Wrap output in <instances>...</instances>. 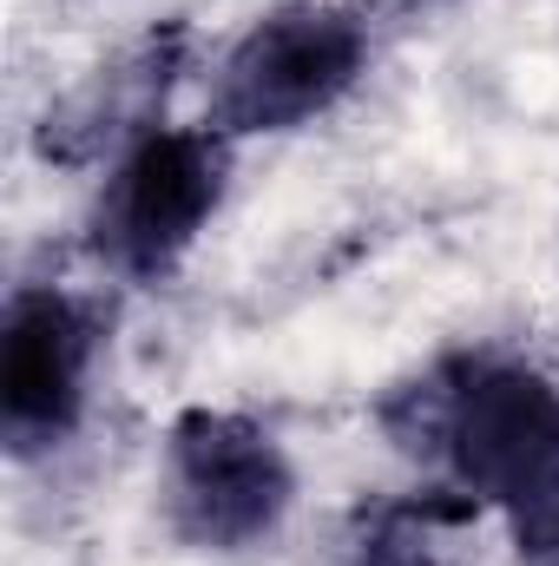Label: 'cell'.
<instances>
[{"mask_svg":"<svg viewBox=\"0 0 559 566\" xmlns=\"http://www.w3.org/2000/svg\"><path fill=\"white\" fill-rule=\"evenodd\" d=\"M402 454H428L507 521L559 494V382L514 356H441L382 402Z\"/></svg>","mask_w":559,"mask_h":566,"instance_id":"cell-1","label":"cell"},{"mask_svg":"<svg viewBox=\"0 0 559 566\" xmlns=\"http://www.w3.org/2000/svg\"><path fill=\"white\" fill-rule=\"evenodd\" d=\"M369 66V20L336 0H289L251 20L211 73V133H296Z\"/></svg>","mask_w":559,"mask_h":566,"instance_id":"cell-2","label":"cell"},{"mask_svg":"<svg viewBox=\"0 0 559 566\" xmlns=\"http://www.w3.org/2000/svg\"><path fill=\"white\" fill-rule=\"evenodd\" d=\"M296 474L264 422L231 409H184L165 434V521L184 547L238 554L277 534Z\"/></svg>","mask_w":559,"mask_h":566,"instance_id":"cell-3","label":"cell"},{"mask_svg":"<svg viewBox=\"0 0 559 566\" xmlns=\"http://www.w3.org/2000/svg\"><path fill=\"white\" fill-rule=\"evenodd\" d=\"M218 198H224V133L151 126L113 158L99 185V205L86 224L93 251L119 277H165L198 244Z\"/></svg>","mask_w":559,"mask_h":566,"instance_id":"cell-4","label":"cell"},{"mask_svg":"<svg viewBox=\"0 0 559 566\" xmlns=\"http://www.w3.org/2000/svg\"><path fill=\"white\" fill-rule=\"evenodd\" d=\"M93 349H99V323L80 296L53 283L13 290L0 329V428L13 454H40L73 434L86 409Z\"/></svg>","mask_w":559,"mask_h":566,"instance_id":"cell-5","label":"cell"},{"mask_svg":"<svg viewBox=\"0 0 559 566\" xmlns=\"http://www.w3.org/2000/svg\"><path fill=\"white\" fill-rule=\"evenodd\" d=\"M191 33L184 27H151L145 40H133L126 53H113L73 99H60L46 113L40 151L46 158H99V151H126L133 139L151 133V113L165 106L178 66H184Z\"/></svg>","mask_w":559,"mask_h":566,"instance_id":"cell-6","label":"cell"},{"mask_svg":"<svg viewBox=\"0 0 559 566\" xmlns=\"http://www.w3.org/2000/svg\"><path fill=\"white\" fill-rule=\"evenodd\" d=\"M474 501H415V507H382L369 534L349 547V566H434V521L467 514Z\"/></svg>","mask_w":559,"mask_h":566,"instance_id":"cell-7","label":"cell"},{"mask_svg":"<svg viewBox=\"0 0 559 566\" xmlns=\"http://www.w3.org/2000/svg\"><path fill=\"white\" fill-rule=\"evenodd\" d=\"M507 534H514L520 566H559V494H547V501L527 507V514H514Z\"/></svg>","mask_w":559,"mask_h":566,"instance_id":"cell-8","label":"cell"}]
</instances>
